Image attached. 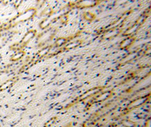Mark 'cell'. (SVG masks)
<instances>
[{
    "label": "cell",
    "instance_id": "6da1fadb",
    "mask_svg": "<svg viewBox=\"0 0 151 127\" xmlns=\"http://www.w3.org/2000/svg\"><path fill=\"white\" fill-rule=\"evenodd\" d=\"M14 83V80L13 79H10L6 81L5 83L2 84L0 85V92H2L4 90H5L7 89L10 88L13 85Z\"/></svg>",
    "mask_w": 151,
    "mask_h": 127
}]
</instances>
